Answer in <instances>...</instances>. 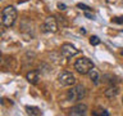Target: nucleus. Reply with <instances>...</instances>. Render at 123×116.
I'll return each instance as SVG.
<instances>
[{
  "label": "nucleus",
  "instance_id": "nucleus-7",
  "mask_svg": "<svg viewBox=\"0 0 123 116\" xmlns=\"http://www.w3.org/2000/svg\"><path fill=\"white\" fill-rule=\"evenodd\" d=\"M104 94H105L106 98H114V97H117V94H118V88L115 87V85H109V87L106 88V90L104 92Z\"/></svg>",
  "mask_w": 123,
  "mask_h": 116
},
{
  "label": "nucleus",
  "instance_id": "nucleus-10",
  "mask_svg": "<svg viewBox=\"0 0 123 116\" xmlns=\"http://www.w3.org/2000/svg\"><path fill=\"white\" fill-rule=\"evenodd\" d=\"M67 98H68V101H71V102L80 101V98H78V93H77L76 87H74V88H71V89H69V90L67 92Z\"/></svg>",
  "mask_w": 123,
  "mask_h": 116
},
{
  "label": "nucleus",
  "instance_id": "nucleus-18",
  "mask_svg": "<svg viewBox=\"0 0 123 116\" xmlns=\"http://www.w3.org/2000/svg\"><path fill=\"white\" fill-rule=\"evenodd\" d=\"M122 104H123V95H122Z\"/></svg>",
  "mask_w": 123,
  "mask_h": 116
},
{
  "label": "nucleus",
  "instance_id": "nucleus-15",
  "mask_svg": "<svg viewBox=\"0 0 123 116\" xmlns=\"http://www.w3.org/2000/svg\"><path fill=\"white\" fill-rule=\"evenodd\" d=\"M58 8H59V10H65V9H67V5H65V4L59 3V4H58Z\"/></svg>",
  "mask_w": 123,
  "mask_h": 116
},
{
  "label": "nucleus",
  "instance_id": "nucleus-13",
  "mask_svg": "<svg viewBox=\"0 0 123 116\" xmlns=\"http://www.w3.org/2000/svg\"><path fill=\"white\" fill-rule=\"evenodd\" d=\"M77 7H78L80 9H83V10H86V12H87V10H90V7L85 5V4H81V3H80V4H77Z\"/></svg>",
  "mask_w": 123,
  "mask_h": 116
},
{
  "label": "nucleus",
  "instance_id": "nucleus-6",
  "mask_svg": "<svg viewBox=\"0 0 123 116\" xmlns=\"http://www.w3.org/2000/svg\"><path fill=\"white\" fill-rule=\"evenodd\" d=\"M86 112H87V106L86 104L85 103H78V104H76V106H73L71 108V112H69V114L80 116V115H85Z\"/></svg>",
  "mask_w": 123,
  "mask_h": 116
},
{
  "label": "nucleus",
  "instance_id": "nucleus-17",
  "mask_svg": "<svg viewBox=\"0 0 123 116\" xmlns=\"http://www.w3.org/2000/svg\"><path fill=\"white\" fill-rule=\"evenodd\" d=\"M85 15H86L87 18H94V15H92V14H90V13H87V12L85 13Z\"/></svg>",
  "mask_w": 123,
  "mask_h": 116
},
{
  "label": "nucleus",
  "instance_id": "nucleus-3",
  "mask_svg": "<svg viewBox=\"0 0 123 116\" xmlns=\"http://www.w3.org/2000/svg\"><path fill=\"white\" fill-rule=\"evenodd\" d=\"M58 81H59V84L62 87H71V85H73L76 83V77L72 72L63 71L62 73H59V76H58Z\"/></svg>",
  "mask_w": 123,
  "mask_h": 116
},
{
  "label": "nucleus",
  "instance_id": "nucleus-2",
  "mask_svg": "<svg viewBox=\"0 0 123 116\" xmlns=\"http://www.w3.org/2000/svg\"><path fill=\"white\" fill-rule=\"evenodd\" d=\"M94 67L95 66L92 63V61L86 58V57H82V58H80V59H77L74 62V70L78 73H81V75H86V73H88V71Z\"/></svg>",
  "mask_w": 123,
  "mask_h": 116
},
{
  "label": "nucleus",
  "instance_id": "nucleus-8",
  "mask_svg": "<svg viewBox=\"0 0 123 116\" xmlns=\"http://www.w3.org/2000/svg\"><path fill=\"white\" fill-rule=\"evenodd\" d=\"M26 79L28 80L31 84H36L37 80H38V71H36V70H31L30 72H27Z\"/></svg>",
  "mask_w": 123,
  "mask_h": 116
},
{
  "label": "nucleus",
  "instance_id": "nucleus-16",
  "mask_svg": "<svg viewBox=\"0 0 123 116\" xmlns=\"http://www.w3.org/2000/svg\"><path fill=\"white\" fill-rule=\"evenodd\" d=\"M113 22H115V23H123V18H122V17L113 18Z\"/></svg>",
  "mask_w": 123,
  "mask_h": 116
},
{
  "label": "nucleus",
  "instance_id": "nucleus-5",
  "mask_svg": "<svg viewBox=\"0 0 123 116\" xmlns=\"http://www.w3.org/2000/svg\"><path fill=\"white\" fill-rule=\"evenodd\" d=\"M42 30L45 32H55L58 30V23L56 19L54 17H48L44 21V25H42Z\"/></svg>",
  "mask_w": 123,
  "mask_h": 116
},
{
  "label": "nucleus",
  "instance_id": "nucleus-12",
  "mask_svg": "<svg viewBox=\"0 0 123 116\" xmlns=\"http://www.w3.org/2000/svg\"><path fill=\"white\" fill-rule=\"evenodd\" d=\"M90 44L91 45H99L100 44V39L98 36H91L90 37Z\"/></svg>",
  "mask_w": 123,
  "mask_h": 116
},
{
  "label": "nucleus",
  "instance_id": "nucleus-1",
  "mask_svg": "<svg viewBox=\"0 0 123 116\" xmlns=\"http://www.w3.org/2000/svg\"><path fill=\"white\" fill-rule=\"evenodd\" d=\"M17 19V9L13 5H8L1 10V23L4 27H12Z\"/></svg>",
  "mask_w": 123,
  "mask_h": 116
},
{
  "label": "nucleus",
  "instance_id": "nucleus-9",
  "mask_svg": "<svg viewBox=\"0 0 123 116\" xmlns=\"http://www.w3.org/2000/svg\"><path fill=\"white\" fill-rule=\"evenodd\" d=\"M88 77H90V80L91 81H94V84L95 85H98L99 83H100V76H99V72H98V70H95V67L94 68H91L90 71H88Z\"/></svg>",
  "mask_w": 123,
  "mask_h": 116
},
{
  "label": "nucleus",
  "instance_id": "nucleus-4",
  "mask_svg": "<svg viewBox=\"0 0 123 116\" xmlns=\"http://www.w3.org/2000/svg\"><path fill=\"white\" fill-rule=\"evenodd\" d=\"M60 53H62V56L65 57V58H72V57H74L76 54H78V49H77L74 45L65 43V44L62 45Z\"/></svg>",
  "mask_w": 123,
  "mask_h": 116
},
{
  "label": "nucleus",
  "instance_id": "nucleus-14",
  "mask_svg": "<svg viewBox=\"0 0 123 116\" xmlns=\"http://www.w3.org/2000/svg\"><path fill=\"white\" fill-rule=\"evenodd\" d=\"M94 115H101V116H109V112L103 110V112H94Z\"/></svg>",
  "mask_w": 123,
  "mask_h": 116
},
{
  "label": "nucleus",
  "instance_id": "nucleus-11",
  "mask_svg": "<svg viewBox=\"0 0 123 116\" xmlns=\"http://www.w3.org/2000/svg\"><path fill=\"white\" fill-rule=\"evenodd\" d=\"M26 111H27V114H28V115H33V116H38V115L42 114L40 108H38V107H33V106H27Z\"/></svg>",
  "mask_w": 123,
  "mask_h": 116
}]
</instances>
